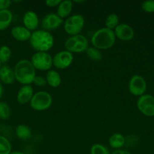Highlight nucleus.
<instances>
[{"mask_svg":"<svg viewBox=\"0 0 154 154\" xmlns=\"http://www.w3.org/2000/svg\"><path fill=\"white\" fill-rule=\"evenodd\" d=\"M15 80L24 85H30L33 83L36 78V69L28 60H21L15 65L14 69Z\"/></svg>","mask_w":154,"mask_h":154,"instance_id":"obj_1","label":"nucleus"},{"mask_svg":"<svg viewBox=\"0 0 154 154\" xmlns=\"http://www.w3.org/2000/svg\"><path fill=\"white\" fill-rule=\"evenodd\" d=\"M30 43L32 48L37 52H47L54 46V39L48 31L36 30L32 32Z\"/></svg>","mask_w":154,"mask_h":154,"instance_id":"obj_2","label":"nucleus"},{"mask_svg":"<svg viewBox=\"0 0 154 154\" xmlns=\"http://www.w3.org/2000/svg\"><path fill=\"white\" fill-rule=\"evenodd\" d=\"M116 35L113 30L106 27L99 29L92 35V45L98 50H107L112 48L116 42Z\"/></svg>","mask_w":154,"mask_h":154,"instance_id":"obj_3","label":"nucleus"},{"mask_svg":"<svg viewBox=\"0 0 154 154\" xmlns=\"http://www.w3.org/2000/svg\"><path fill=\"white\" fill-rule=\"evenodd\" d=\"M53 99L51 94L45 91H39L35 93L30 100V106L33 110L43 111L48 110L52 105Z\"/></svg>","mask_w":154,"mask_h":154,"instance_id":"obj_4","label":"nucleus"},{"mask_svg":"<svg viewBox=\"0 0 154 154\" xmlns=\"http://www.w3.org/2000/svg\"><path fill=\"white\" fill-rule=\"evenodd\" d=\"M66 51L70 53L85 52L88 48V41L82 35H76L69 37L64 43Z\"/></svg>","mask_w":154,"mask_h":154,"instance_id":"obj_5","label":"nucleus"},{"mask_svg":"<svg viewBox=\"0 0 154 154\" xmlns=\"http://www.w3.org/2000/svg\"><path fill=\"white\" fill-rule=\"evenodd\" d=\"M85 25V19L82 15L74 14L66 18L63 28L65 32L70 35H79Z\"/></svg>","mask_w":154,"mask_h":154,"instance_id":"obj_6","label":"nucleus"},{"mask_svg":"<svg viewBox=\"0 0 154 154\" xmlns=\"http://www.w3.org/2000/svg\"><path fill=\"white\" fill-rule=\"evenodd\" d=\"M32 65L35 69L40 71L49 70L53 66V58L47 52H36L31 57Z\"/></svg>","mask_w":154,"mask_h":154,"instance_id":"obj_7","label":"nucleus"},{"mask_svg":"<svg viewBox=\"0 0 154 154\" xmlns=\"http://www.w3.org/2000/svg\"><path fill=\"white\" fill-rule=\"evenodd\" d=\"M137 107L139 111L146 117H154V96L150 94L140 96L137 101Z\"/></svg>","mask_w":154,"mask_h":154,"instance_id":"obj_8","label":"nucleus"},{"mask_svg":"<svg viewBox=\"0 0 154 154\" xmlns=\"http://www.w3.org/2000/svg\"><path fill=\"white\" fill-rule=\"evenodd\" d=\"M146 82L144 78L138 75H134L128 83V90L134 96H141L146 90Z\"/></svg>","mask_w":154,"mask_h":154,"instance_id":"obj_9","label":"nucleus"},{"mask_svg":"<svg viewBox=\"0 0 154 154\" xmlns=\"http://www.w3.org/2000/svg\"><path fill=\"white\" fill-rule=\"evenodd\" d=\"M73 55L67 51L57 53L53 57V65L58 69H65L71 66L73 61Z\"/></svg>","mask_w":154,"mask_h":154,"instance_id":"obj_10","label":"nucleus"},{"mask_svg":"<svg viewBox=\"0 0 154 154\" xmlns=\"http://www.w3.org/2000/svg\"><path fill=\"white\" fill-rule=\"evenodd\" d=\"M63 23V20L61 19L57 14H48L45 15L42 21V26L46 31L54 30L60 27Z\"/></svg>","mask_w":154,"mask_h":154,"instance_id":"obj_11","label":"nucleus"},{"mask_svg":"<svg viewBox=\"0 0 154 154\" xmlns=\"http://www.w3.org/2000/svg\"><path fill=\"white\" fill-rule=\"evenodd\" d=\"M116 38L122 41H130L134 37L132 27L126 23H119L114 29Z\"/></svg>","mask_w":154,"mask_h":154,"instance_id":"obj_12","label":"nucleus"},{"mask_svg":"<svg viewBox=\"0 0 154 154\" xmlns=\"http://www.w3.org/2000/svg\"><path fill=\"white\" fill-rule=\"evenodd\" d=\"M23 23L30 31H36L39 24V17L33 11H28L23 17Z\"/></svg>","mask_w":154,"mask_h":154,"instance_id":"obj_13","label":"nucleus"},{"mask_svg":"<svg viewBox=\"0 0 154 154\" xmlns=\"http://www.w3.org/2000/svg\"><path fill=\"white\" fill-rule=\"evenodd\" d=\"M33 95V88L31 85H23L18 90L17 100L21 105H26L28 102H30Z\"/></svg>","mask_w":154,"mask_h":154,"instance_id":"obj_14","label":"nucleus"},{"mask_svg":"<svg viewBox=\"0 0 154 154\" xmlns=\"http://www.w3.org/2000/svg\"><path fill=\"white\" fill-rule=\"evenodd\" d=\"M12 37L19 42H26L30 39L32 32L23 26H16L11 29Z\"/></svg>","mask_w":154,"mask_h":154,"instance_id":"obj_15","label":"nucleus"},{"mask_svg":"<svg viewBox=\"0 0 154 154\" xmlns=\"http://www.w3.org/2000/svg\"><path fill=\"white\" fill-rule=\"evenodd\" d=\"M72 7H73V3L70 0L61 1V2L57 6V14L61 19L67 17L70 14L71 12H72Z\"/></svg>","mask_w":154,"mask_h":154,"instance_id":"obj_16","label":"nucleus"},{"mask_svg":"<svg viewBox=\"0 0 154 154\" xmlns=\"http://www.w3.org/2000/svg\"><path fill=\"white\" fill-rule=\"evenodd\" d=\"M14 70L8 66H2L0 69V81L4 84H11L14 81Z\"/></svg>","mask_w":154,"mask_h":154,"instance_id":"obj_17","label":"nucleus"},{"mask_svg":"<svg viewBox=\"0 0 154 154\" xmlns=\"http://www.w3.org/2000/svg\"><path fill=\"white\" fill-rule=\"evenodd\" d=\"M13 20V14L9 9L0 11V31L6 29L10 26Z\"/></svg>","mask_w":154,"mask_h":154,"instance_id":"obj_18","label":"nucleus"},{"mask_svg":"<svg viewBox=\"0 0 154 154\" xmlns=\"http://www.w3.org/2000/svg\"><path fill=\"white\" fill-rule=\"evenodd\" d=\"M47 84L51 87H58L61 84V77L57 72L54 70H49L46 74Z\"/></svg>","mask_w":154,"mask_h":154,"instance_id":"obj_19","label":"nucleus"},{"mask_svg":"<svg viewBox=\"0 0 154 154\" xmlns=\"http://www.w3.org/2000/svg\"><path fill=\"white\" fill-rule=\"evenodd\" d=\"M109 143L112 148L119 150L125 144V138L122 134L114 133L110 136V139H109Z\"/></svg>","mask_w":154,"mask_h":154,"instance_id":"obj_20","label":"nucleus"},{"mask_svg":"<svg viewBox=\"0 0 154 154\" xmlns=\"http://www.w3.org/2000/svg\"><path fill=\"white\" fill-rule=\"evenodd\" d=\"M32 132L30 128L27 125L20 124L16 128V135L18 138L22 140H27L30 138Z\"/></svg>","mask_w":154,"mask_h":154,"instance_id":"obj_21","label":"nucleus"},{"mask_svg":"<svg viewBox=\"0 0 154 154\" xmlns=\"http://www.w3.org/2000/svg\"><path fill=\"white\" fill-rule=\"evenodd\" d=\"M11 144L6 137L0 135V154H10L11 153Z\"/></svg>","mask_w":154,"mask_h":154,"instance_id":"obj_22","label":"nucleus"},{"mask_svg":"<svg viewBox=\"0 0 154 154\" xmlns=\"http://www.w3.org/2000/svg\"><path fill=\"white\" fill-rule=\"evenodd\" d=\"M119 24V17L116 14H111L107 17L106 18L105 20V25L106 28L110 29L113 30L116 29Z\"/></svg>","mask_w":154,"mask_h":154,"instance_id":"obj_23","label":"nucleus"},{"mask_svg":"<svg viewBox=\"0 0 154 154\" xmlns=\"http://www.w3.org/2000/svg\"><path fill=\"white\" fill-rule=\"evenodd\" d=\"M85 53L87 57L94 61H100L102 60V54L101 51L95 47H88L85 51Z\"/></svg>","mask_w":154,"mask_h":154,"instance_id":"obj_24","label":"nucleus"},{"mask_svg":"<svg viewBox=\"0 0 154 154\" xmlns=\"http://www.w3.org/2000/svg\"><path fill=\"white\" fill-rule=\"evenodd\" d=\"M11 56V51L10 48L6 45L0 47V61L2 63H6L9 60Z\"/></svg>","mask_w":154,"mask_h":154,"instance_id":"obj_25","label":"nucleus"},{"mask_svg":"<svg viewBox=\"0 0 154 154\" xmlns=\"http://www.w3.org/2000/svg\"><path fill=\"white\" fill-rule=\"evenodd\" d=\"M11 116V108L7 103L0 102V119L7 120Z\"/></svg>","mask_w":154,"mask_h":154,"instance_id":"obj_26","label":"nucleus"},{"mask_svg":"<svg viewBox=\"0 0 154 154\" xmlns=\"http://www.w3.org/2000/svg\"><path fill=\"white\" fill-rule=\"evenodd\" d=\"M91 154H110L108 149L101 144H95L91 148Z\"/></svg>","mask_w":154,"mask_h":154,"instance_id":"obj_27","label":"nucleus"},{"mask_svg":"<svg viewBox=\"0 0 154 154\" xmlns=\"http://www.w3.org/2000/svg\"><path fill=\"white\" fill-rule=\"evenodd\" d=\"M141 8L146 13H153L154 12V0H148L142 3Z\"/></svg>","mask_w":154,"mask_h":154,"instance_id":"obj_28","label":"nucleus"},{"mask_svg":"<svg viewBox=\"0 0 154 154\" xmlns=\"http://www.w3.org/2000/svg\"><path fill=\"white\" fill-rule=\"evenodd\" d=\"M33 83L35 84V85L38 86V87H44V86L46 85L47 81L44 77L42 76H36Z\"/></svg>","mask_w":154,"mask_h":154,"instance_id":"obj_29","label":"nucleus"},{"mask_svg":"<svg viewBox=\"0 0 154 154\" xmlns=\"http://www.w3.org/2000/svg\"><path fill=\"white\" fill-rule=\"evenodd\" d=\"M11 4V2L10 0H0V11L8 9Z\"/></svg>","mask_w":154,"mask_h":154,"instance_id":"obj_30","label":"nucleus"},{"mask_svg":"<svg viewBox=\"0 0 154 154\" xmlns=\"http://www.w3.org/2000/svg\"><path fill=\"white\" fill-rule=\"evenodd\" d=\"M60 2H61L60 0H47V1H45V4H46V5L50 8L56 7V6L57 7Z\"/></svg>","mask_w":154,"mask_h":154,"instance_id":"obj_31","label":"nucleus"},{"mask_svg":"<svg viewBox=\"0 0 154 154\" xmlns=\"http://www.w3.org/2000/svg\"><path fill=\"white\" fill-rule=\"evenodd\" d=\"M112 154H132L131 153H130V152L127 151V150H115V151L113 152V153Z\"/></svg>","mask_w":154,"mask_h":154,"instance_id":"obj_32","label":"nucleus"},{"mask_svg":"<svg viewBox=\"0 0 154 154\" xmlns=\"http://www.w3.org/2000/svg\"><path fill=\"white\" fill-rule=\"evenodd\" d=\"M2 94H3V87L1 83H0V99H1L2 96Z\"/></svg>","mask_w":154,"mask_h":154,"instance_id":"obj_33","label":"nucleus"},{"mask_svg":"<svg viewBox=\"0 0 154 154\" xmlns=\"http://www.w3.org/2000/svg\"><path fill=\"white\" fill-rule=\"evenodd\" d=\"M10 154H26V153L21 151H12Z\"/></svg>","mask_w":154,"mask_h":154,"instance_id":"obj_34","label":"nucleus"},{"mask_svg":"<svg viewBox=\"0 0 154 154\" xmlns=\"http://www.w3.org/2000/svg\"><path fill=\"white\" fill-rule=\"evenodd\" d=\"M2 62L0 61V69H1V68H2Z\"/></svg>","mask_w":154,"mask_h":154,"instance_id":"obj_35","label":"nucleus"}]
</instances>
